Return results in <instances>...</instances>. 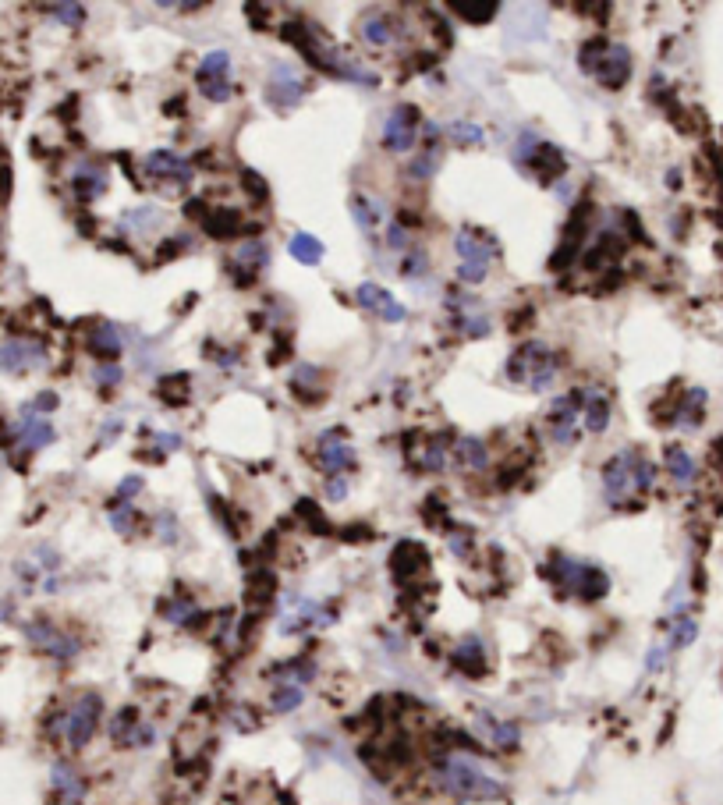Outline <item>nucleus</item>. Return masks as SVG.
Returning <instances> with one entry per match:
<instances>
[{"label":"nucleus","instance_id":"e433bc0d","mask_svg":"<svg viewBox=\"0 0 723 805\" xmlns=\"http://www.w3.org/2000/svg\"><path fill=\"white\" fill-rule=\"evenodd\" d=\"M305 703V688L288 685V681H273L270 688V710L273 713H295Z\"/></svg>","mask_w":723,"mask_h":805},{"label":"nucleus","instance_id":"9d476101","mask_svg":"<svg viewBox=\"0 0 723 805\" xmlns=\"http://www.w3.org/2000/svg\"><path fill=\"white\" fill-rule=\"evenodd\" d=\"M195 86L210 103H227L234 93L231 86V54L227 50H210L195 68Z\"/></svg>","mask_w":723,"mask_h":805},{"label":"nucleus","instance_id":"aec40b11","mask_svg":"<svg viewBox=\"0 0 723 805\" xmlns=\"http://www.w3.org/2000/svg\"><path fill=\"white\" fill-rule=\"evenodd\" d=\"M475 735L497 752H518L521 745V727L493 713H475Z\"/></svg>","mask_w":723,"mask_h":805},{"label":"nucleus","instance_id":"4468645a","mask_svg":"<svg viewBox=\"0 0 723 805\" xmlns=\"http://www.w3.org/2000/svg\"><path fill=\"white\" fill-rule=\"evenodd\" d=\"M316 465L327 472L330 479L348 476V472L358 465L355 447H351L348 440H344V433H337V430L319 433V440H316Z\"/></svg>","mask_w":723,"mask_h":805},{"label":"nucleus","instance_id":"a878e982","mask_svg":"<svg viewBox=\"0 0 723 805\" xmlns=\"http://www.w3.org/2000/svg\"><path fill=\"white\" fill-rule=\"evenodd\" d=\"M663 465H667V476L677 490H688V486H695V479H699V462H695V454L681 444H667V451H663Z\"/></svg>","mask_w":723,"mask_h":805},{"label":"nucleus","instance_id":"cd10ccee","mask_svg":"<svg viewBox=\"0 0 723 805\" xmlns=\"http://www.w3.org/2000/svg\"><path fill=\"white\" fill-rule=\"evenodd\" d=\"M521 164H529L532 174H536L543 185H550L553 178H560L564 174V167H568V160H564V153H560L557 146H550V142H539L536 149H532L529 157L521 160Z\"/></svg>","mask_w":723,"mask_h":805},{"label":"nucleus","instance_id":"c03bdc74","mask_svg":"<svg viewBox=\"0 0 723 805\" xmlns=\"http://www.w3.org/2000/svg\"><path fill=\"white\" fill-rule=\"evenodd\" d=\"M47 15H54L61 25H82V22H86V8H82V4H50Z\"/></svg>","mask_w":723,"mask_h":805},{"label":"nucleus","instance_id":"393cba45","mask_svg":"<svg viewBox=\"0 0 723 805\" xmlns=\"http://www.w3.org/2000/svg\"><path fill=\"white\" fill-rule=\"evenodd\" d=\"M451 664L458 667L461 674H468V678H482V674H486V664H490V657H486V642H482L479 635H465V639L451 646Z\"/></svg>","mask_w":723,"mask_h":805},{"label":"nucleus","instance_id":"49530a36","mask_svg":"<svg viewBox=\"0 0 723 805\" xmlns=\"http://www.w3.org/2000/svg\"><path fill=\"white\" fill-rule=\"evenodd\" d=\"M241 181H245V196L252 199V203H270V188H266V181L259 178V174H252V171H245L241 174Z\"/></svg>","mask_w":723,"mask_h":805},{"label":"nucleus","instance_id":"c756f323","mask_svg":"<svg viewBox=\"0 0 723 805\" xmlns=\"http://www.w3.org/2000/svg\"><path fill=\"white\" fill-rule=\"evenodd\" d=\"M454 462H458L461 472H486L490 469V444L479 437H458V444H454Z\"/></svg>","mask_w":723,"mask_h":805},{"label":"nucleus","instance_id":"5701e85b","mask_svg":"<svg viewBox=\"0 0 723 805\" xmlns=\"http://www.w3.org/2000/svg\"><path fill=\"white\" fill-rule=\"evenodd\" d=\"M302 96H305V79L298 75L295 68H277V71H273L270 86H266V100H270L273 107L291 110V107H298V103H302Z\"/></svg>","mask_w":723,"mask_h":805},{"label":"nucleus","instance_id":"bb28decb","mask_svg":"<svg viewBox=\"0 0 723 805\" xmlns=\"http://www.w3.org/2000/svg\"><path fill=\"white\" fill-rule=\"evenodd\" d=\"M50 791H54V798L61 805H78L82 798H86V781H82V774H78L71 763H54V770H50Z\"/></svg>","mask_w":723,"mask_h":805},{"label":"nucleus","instance_id":"864d4df0","mask_svg":"<svg viewBox=\"0 0 723 805\" xmlns=\"http://www.w3.org/2000/svg\"><path fill=\"white\" fill-rule=\"evenodd\" d=\"M327 497H330V501H344V497H348V479H344V476L327 479Z\"/></svg>","mask_w":723,"mask_h":805},{"label":"nucleus","instance_id":"473e14b6","mask_svg":"<svg viewBox=\"0 0 723 805\" xmlns=\"http://www.w3.org/2000/svg\"><path fill=\"white\" fill-rule=\"evenodd\" d=\"M160 614H164V621H171L178 628H195L203 621V610H199V603L192 596H171V600L160 603Z\"/></svg>","mask_w":723,"mask_h":805},{"label":"nucleus","instance_id":"7c9ffc66","mask_svg":"<svg viewBox=\"0 0 723 805\" xmlns=\"http://www.w3.org/2000/svg\"><path fill=\"white\" fill-rule=\"evenodd\" d=\"M454 454L451 444V433H433L426 444H419V454H415V465L422 472H444L447 469V458Z\"/></svg>","mask_w":723,"mask_h":805},{"label":"nucleus","instance_id":"de8ad7c7","mask_svg":"<svg viewBox=\"0 0 723 805\" xmlns=\"http://www.w3.org/2000/svg\"><path fill=\"white\" fill-rule=\"evenodd\" d=\"M426 266H429V256L419 249V245H412V249L405 252V263H401V274H405V277H415V274H422Z\"/></svg>","mask_w":723,"mask_h":805},{"label":"nucleus","instance_id":"f3484780","mask_svg":"<svg viewBox=\"0 0 723 805\" xmlns=\"http://www.w3.org/2000/svg\"><path fill=\"white\" fill-rule=\"evenodd\" d=\"M355 298H358V305L366 309V313H373V316H380L383 323H405L408 320V309L401 302H397L394 295H390L387 288H380V284H373V281H362L355 288Z\"/></svg>","mask_w":723,"mask_h":805},{"label":"nucleus","instance_id":"1a4fd4ad","mask_svg":"<svg viewBox=\"0 0 723 805\" xmlns=\"http://www.w3.org/2000/svg\"><path fill=\"white\" fill-rule=\"evenodd\" d=\"M546 426H550L553 444L560 447L575 444L578 433H582V394L568 391L560 394V398H553L550 408H546Z\"/></svg>","mask_w":723,"mask_h":805},{"label":"nucleus","instance_id":"6e6552de","mask_svg":"<svg viewBox=\"0 0 723 805\" xmlns=\"http://www.w3.org/2000/svg\"><path fill=\"white\" fill-rule=\"evenodd\" d=\"M142 174H146L153 185H167L171 192H181V188L192 185L195 178V164L181 153H171V149H153L146 160H142Z\"/></svg>","mask_w":723,"mask_h":805},{"label":"nucleus","instance_id":"7ed1b4c3","mask_svg":"<svg viewBox=\"0 0 723 805\" xmlns=\"http://www.w3.org/2000/svg\"><path fill=\"white\" fill-rule=\"evenodd\" d=\"M560 373V355L543 341H525L518 344L507 359V380L529 391H550Z\"/></svg>","mask_w":723,"mask_h":805},{"label":"nucleus","instance_id":"4c0bfd02","mask_svg":"<svg viewBox=\"0 0 723 805\" xmlns=\"http://www.w3.org/2000/svg\"><path fill=\"white\" fill-rule=\"evenodd\" d=\"M188 383H192V376L188 373H174V376H164V380H160V398L167 401V405H188V401H192V387H188Z\"/></svg>","mask_w":723,"mask_h":805},{"label":"nucleus","instance_id":"603ef678","mask_svg":"<svg viewBox=\"0 0 723 805\" xmlns=\"http://www.w3.org/2000/svg\"><path fill=\"white\" fill-rule=\"evenodd\" d=\"M29 408H32V412H39V415H50V412H54V408H57V394H54V391H43L36 401H32Z\"/></svg>","mask_w":723,"mask_h":805},{"label":"nucleus","instance_id":"a18cd8bd","mask_svg":"<svg viewBox=\"0 0 723 805\" xmlns=\"http://www.w3.org/2000/svg\"><path fill=\"white\" fill-rule=\"evenodd\" d=\"M93 380L100 383V387H117V383L125 380V369L117 366V362H96Z\"/></svg>","mask_w":723,"mask_h":805},{"label":"nucleus","instance_id":"c9c22d12","mask_svg":"<svg viewBox=\"0 0 723 805\" xmlns=\"http://www.w3.org/2000/svg\"><path fill=\"white\" fill-rule=\"evenodd\" d=\"M288 252H291V259L302 266H319L323 263V256H327L323 242H319L316 235H309V231H295L288 242Z\"/></svg>","mask_w":723,"mask_h":805},{"label":"nucleus","instance_id":"c85d7f7f","mask_svg":"<svg viewBox=\"0 0 723 805\" xmlns=\"http://www.w3.org/2000/svg\"><path fill=\"white\" fill-rule=\"evenodd\" d=\"M86 348L100 362H117V355L125 352V337H121V330L114 323H96L86 334Z\"/></svg>","mask_w":723,"mask_h":805},{"label":"nucleus","instance_id":"58836bf2","mask_svg":"<svg viewBox=\"0 0 723 805\" xmlns=\"http://www.w3.org/2000/svg\"><path fill=\"white\" fill-rule=\"evenodd\" d=\"M351 213H355L358 227H362L366 235H373L376 224H380V220H383V210H380V206H376L369 196H351Z\"/></svg>","mask_w":723,"mask_h":805},{"label":"nucleus","instance_id":"4be33fe9","mask_svg":"<svg viewBox=\"0 0 723 805\" xmlns=\"http://www.w3.org/2000/svg\"><path fill=\"white\" fill-rule=\"evenodd\" d=\"M578 394H582V430L603 433L610 426V412H614L607 387L603 383H585V387H578Z\"/></svg>","mask_w":723,"mask_h":805},{"label":"nucleus","instance_id":"39448f33","mask_svg":"<svg viewBox=\"0 0 723 805\" xmlns=\"http://www.w3.org/2000/svg\"><path fill=\"white\" fill-rule=\"evenodd\" d=\"M103 724V699L96 692L75 696L61 713L54 717V735L68 745L71 752H82L96 738Z\"/></svg>","mask_w":723,"mask_h":805},{"label":"nucleus","instance_id":"09e8293b","mask_svg":"<svg viewBox=\"0 0 723 805\" xmlns=\"http://www.w3.org/2000/svg\"><path fill=\"white\" fill-rule=\"evenodd\" d=\"M387 249H394V252H408L412 245H408V231L397 220H390L387 224Z\"/></svg>","mask_w":723,"mask_h":805},{"label":"nucleus","instance_id":"8fccbe9b","mask_svg":"<svg viewBox=\"0 0 723 805\" xmlns=\"http://www.w3.org/2000/svg\"><path fill=\"white\" fill-rule=\"evenodd\" d=\"M298 515H302L305 522L316 525V532H327V518H323V511L316 508V501H309V497H305V501L298 504Z\"/></svg>","mask_w":723,"mask_h":805},{"label":"nucleus","instance_id":"2f4dec72","mask_svg":"<svg viewBox=\"0 0 723 805\" xmlns=\"http://www.w3.org/2000/svg\"><path fill=\"white\" fill-rule=\"evenodd\" d=\"M203 227H206V235L210 238H238L241 231H245V217H241L238 210H231V206H210V213H206V220H203Z\"/></svg>","mask_w":723,"mask_h":805},{"label":"nucleus","instance_id":"f03ea898","mask_svg":"<svg viewBox=\"0 0 723 805\" xmlns=\"http://www.w3.org/2000/svg\"><path fill=\"white\" fill-rule=\"evenodd\" d=\"M656 462L649 458L642 447H621L617 454H610L607 462H603V501L610 508H624L628 501H638V497H646L649 490L656 486Z\"/></svg>","mask_w":723,"mask_h":805},{"label":"nucleus","instance_id":"79ce46f5","mask_svg":"<svg viewBox=\"0 0 723 805\" xmlns=\"http://www.w3.org/2000/svg\"><path fill=\"white\" fill-rule=\"evenodd\" d=\"M444 135L451 142H458V146H482V139H486V135H482V128L472 125V121H454Z\"/></svg>","mask_w":723,"mask_h":805},{"label":"nucleus","instance_id":"6ab92c4d","mask_svg":"<svg viewBox=\"0 0 723 805\" xmlns=\"http://www.w3.org/2000/svg\"><path fill=\"white\" fill-rule=\"evenodd\" d=\"M706 401H709L706 387H688V391L670 405L667 426H674V430H681V433H695L706 423Z\"/></svg>","mask_w":723,"mask_h":805},{"label":"nucleus","instance_id":"72a5a7b5","mask_svg":"<svg viewBox=\"0 0 723 805\" xmlns=\"http://www.w3.org/2000/svg\"><path fill=\"white\" fill-rule=\"evenodd\" d=\"M291 391L305 401H319L327 398V376L319 366H298V373L291 376Z\"/></svg>","mask_w":723,"mask_h":805},{"label":"nucleus","instance_id":"423d86ee","mask_svg":"<svg viewBox=\"0 0 723 805\" xmlns=\"http://www.w3.org/2000/svg\"><path fill=\"white\" fill-rule=\"evenodd\" d=\"M578 64H582L585 75L599 82L607 89H624L631 79V50L624 43H610V40H589L578 54Z\"/></svg>","mask_w":723,"mask_h":805},{"label":"nucleus","instance_id":"f257e3e1","mask_svg":"<svg viewBox=\"0 0 723 805\" xmlns=\"http://www.w3.org/2000/svg\"><path fill=\"white\" fill-rule=\"evenodd\" d=\"M433 784L444 791L447 798L465 805H490L507 795L504 781L493 777L479 759L465 756V752H440L433 759Z\"/></svg>","mask_w":723,"mask_h":805},{"label":"nucleus","instance_id":"f8f14e48","mask_svg":"<svg viewBox=\"0 0 723 805\" xmlns=\"http://www.w3.org/2000/svg\"><path fill=\"white\" fill-rule=\"evenodd\" d=\"M107 735L117 749H149L156 742V727L142 717L135 706H125V710H117L107 724Z\"/></svg>","mask_w":723,"mask_h":805},{"label":"nucleus","instance_id":"dca6fc26","mask_svg":"<svg viewBox=\"0 0 723 805\" xmlns=\"http://www.w3.org/2000/svg\"><path fill=\"white\" fill-rule=\"evenodd\" d=\"M266 263H270V245H266L263 238H245V242L234 249L227 270H231L234 284H256V277L266 270Z\"/></svg>","mask_w":723,"mask_h":805},{"label":"nucleus","instance_id":"a211bd4d","mask_svg":"<svg viewBox=\"0 0 723 805\" xmlns=\"http://www.w3.org/2000/svg\"><path fill=\"white\" fill-rule=\"evenodd\" d=\"M358 40L373 50H387L401 40V18L390 15V11H369L358 22Z\"/></svg>","mask_w":723,"mask_h":805},{"label":"nucleus","instance_id":"5fc2aeb1","mask_svg":"<svg viewBox=\"0 0 723 805\" xmlns=\"http://www.w3.org/2000/svg\"><path fill=\"white\" fill-rule=\"evenodd\" d=\"M156 447H160V454H167V451H178L181 447V437H174V433H156Z\"/></svg>","mask_w":723,"mask_h":805},{"label":"nucleus","instance_id":"f704fd0d","mask_svg":"<svg viewBox=\"0 0 723 805\" xmlns=\"http://www.w3.org/2000/svg\"><path fill=\"white\" fill-rule=\"evenodd\" d=\"M316 671H319L316 660L295 657V660H284V664L273 667V681H288V685L305 688V685H312V681H316Z\"/></svg>","mask_w":723,"mask_h":805},{"label":"nucleus","instance_id":"ea45409f","mask_svg":"<svg viewBox=\"0 0 723 805\" xmlns=\"http://www.w3.org/2000/svg\"><path fill=\"white\" fill-rule=\"evenodd\" d=\"M447 8L454 11V15H461L465 22H490V18H497L500 4H493V0H486V4H461V0H451Z\"/></svg>","mask_w":723,"mask_h":805},{"label":"nucleus","instance_id":"412c9836","mask_svg":"<svg viewBox=\"0 0 723 805\" xmlns=\"http://www.w3.org/2000/svg\"><path fill=\"white\" fill-rule=\"evenodd\" d=\"M11 440H15L18 447H25V451H43V447L57 440V430H54V423H50L47 415H39V412H32V408H25V412L18 415L15 430H11Z\"/></svg>","mask_w":723,"mask_h":805},{"label":"nucleus","instance_id":"ddd939ff","mask_svg":"<svg viewBox=\"0 0 723 805\" xmlns=\"http://www.w3.org/2000/svg\"><path fill=\"white\" fill-rule=\"evenodd\" d=\"M47 344L36 341V337H8L0 341V373L22 376L32 373V369L47 366Z\"/></svg>","mask_w":723,"mask_h":805},{"label":"nucleus","instance_id":"20e7f679","mask_svg":"<svg viewBox=\"0 0 723 805\" xmlns=\"http://www.w3.org/2000/svg\"><path fill=\"white\" fill-rule=\"evenodd\" d=\"M550 582L560 589V596H575V600H585V603L603 600V596L610 593L607 571L568 554L550 557Z\"/></svg>","mask_w":723,"mask_h":805},{"label":"nucleus","instance_id":"9b49d317","mask_svg":"<svg viewBox=\"0 0 723 805\" xmlns=\"http://www.w3.org/2000/svg\"><path fill=\"white\" fill-rule=\"evenodd\" d=\"M25 635H29V642L39 649V653H47V657L57 660V664H68V660H75L78 649H82L78 635L64 632V628H57L54 621H47V618L29 621V625H25Z\"/></svg>","mask_w":723,"mask_h":805},{"label":"nucleus","instance_id":"a19ab883","mask_svg":"<svg viewBox=\"0 0 723 805\" xmlns=\"http://www.w3.org/2000/svg\"><path fill=\"white\" fill-rule=\"evenodd\" d=\"M121 227H125V231H132V235H149V231H156V227H160V210H153V206H142V210L128 213V220Z\"/></svg>","mask_w":723,"mask_h":805},{"label":"nucleus","instance_id":"2eb2a0df","mask_svg":"<svg viewBox=\"0 0 723 805\" xmlns=\"http://www.w3.org/2000/svg\"><path fill=\"white\" fill-rule=\"evenodd\" d=\"M107 188H110V171L103 160L82 157L71 167V192H75L78 203H96V199L107 196Z\"/></svg>","mask_w":723,"mask_h":805},{"label":"nucleus","instance_id":"b1692460","mask_svg":"<svg viewBox=\"0 0 723 805\" xmlns=\"http://www.w3.org/2000/svg\"><path fill=\"white\" fill-rule=\"evenodd\" d=\"M454 252H458V259L468 266H490L493 256H497V242L479 235L475 227H461L458 238H454Z\"/></svg>","mask_w":723,"mask_h":805},{"label":"nucleus","instance_id":"3c124183","mask_svg":"<svg viewBox=\"0 0 723 805\" xmlns=\"http://www.w3.org/2000/svg\"><path fill=\"white\" fill-rule=\"evenodd\" d=\"M139 490H142V476H128L125 483L117 486L114 501H110V504H132V497H135V493H139Z\"/></svg>","mask_w":723,"mask_h":805},{"label":"nucleus","instance_id":"0eeeda50","mask_svg":"<svg viewBox=\"0 0 723 805\" xmlns=\"http://www.w3.org/2000/svg\"><path fill=\"white\" fill-rule=\"evenodd\" d=\"M422 135V114L415 103H397L383 118V149L390 153H412Z\"/></svg>","mask_w":723,"mask_h":805},{"label":"nucleus","instance_id":"37998d69","mask_svg":"<svg viewBox=\"0 0 723 805\" xmlns=\"http://www.w3.org/2000/svg\"><path fill=\"white\" fill-rule=\"evenodd\" d=\"M135 522H139V515H135L132 504H110V525H114L121 536H132Z\"/></svg>","mask_w":723,"mask_h":805}]
</instances>
